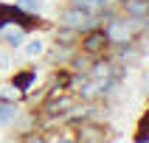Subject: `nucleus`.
Returning <instances> with one entry per match:
<instances>
[{
    "mask_svg": "<svg viewBox=\"0 0 149 143\" xmlns=\"http://www.w3.org/2000/svg\"><path fill=\"white\" fill-rule=\"evenodd\" d=\"M107 48H110V37L104 28H93V31H87L82 37V50L87 56H101Z\"/></svg>",
    "mask_w": 149,
    "mask_h": 143,
    "instance_id": "1",
    "label": "nucleus"
},
{
    "mask_svg": "<svg viewBox=\"0 0 149 143\" xmlns=\"http://www.w3.org/2000/svg\"><path fill=\"white\" fill-rule=\"evenodd\" d=\"M62 25H68V28H90L93 17L87 14V8L73 6V8H68L65 14H62Z\"/></svg>",
    "mask_w": 149,
    "mask_h": 143,
    "instance_id": "2",
    "label": "nucleus"
},
{
    "mask_svg": "<svg viewBox=\"0 0 149 143\" xmlns=\"http://www.w3.org/2000/svg\"><path fill=\"white\" fill-rule=\"evenodd\" d=\"M34 82H37V73H34V70H23V73H14V76H11V87L20 90V93H25Z\"/></svg>",
    "mask_w": 149,
    "mask_h": 143,
    "instance_id": "3",
    "label": "nucleus"
},
{
    "mask_svg": "<svg viewBox=\"0 0 149 143\" xmlns=\"http://www.w3.org/2000/svg\"><path fill=\"white\" fill-rule=\"evenodd\" d=\"M23 8L17 6V3H0V28H6L8 23H14L17 17H20Z\"/></svg>",
    "mask_w": 149,
    "mask_h": 143,
    "instance_id": "4",
    "label": "nucleus"
},
{
    "mask_svg": "<svg viewBox=\"0 0 149 143\" xmlns=\"http://www.w3.org/2000/svg\"><path fill=\"white\" fill-rule=\"evenodd\" d=\"M104 137H107V132L101 126H93V124L79 126V140H104Z\"/></svg>",
    "mask_w": 149,
    "mask_h": 143,
    "instance_id": "5",
    "label": "nucleus"
},
{
    "mask_svg": "<svg viewBox=\"0 0 149 143\" xmlns=\"http://www.w3.org/2000/svg\"><path fill=\"white\" fill-rule=\"evenodd\" d=\"M14 118H17V107L14 104H0V126L11 124Z\"/></svg>",
    "mask_w": 149,
    "mask_h": 143,
    "instance_id": "6",
    "label": "nucleus"
},
{
    "mask_svg": "<svg viewBox=\"0 0 149 143\" xmlns=\"http://www.w3.org/2000/svg\"><path fill=\"white\" fill-rule=\"evenodd\" d=\"M23 37H25V31L17 25L14 31H8V34H6V42L11 45V48H20V45H23Z\"/></svg>",
    "mask_w": 149,
    "mask_h": 143,
    "instance_id": "7",
    "label": "nucleus"
},
{
    "mask_svg": "<svg viewBox=\"0 0 149 143\" xmlns=\"http://www.w3.org/2000/svg\"><path fill=\"white\" fill-rule=\"evenodd\" d=\"M25 50H28L31 56H37V53H40V50H42V42H31V45H28V48H25Z\"/></svg>",
    "mask_w": 149,
    "mask_h": 143,
    "instance_id": "8",
    "label": "nucleus"
}]
</instances>
